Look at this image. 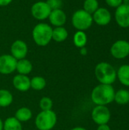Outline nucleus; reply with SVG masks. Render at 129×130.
I'll return each mask as SVG.
<instances>
[{
	"label": "nucleus",
	"mask_w": 129,
	"mask_h": 130,
	"mask_svg": "<svg viewBox=\"0 0 129 130\" xmlns=\"http://www.w3.org/2000/svg\"><path fill=\"white\" fill-rule=\"evenodd\" d=\"M3 130H23V128L19 120L14 117H10L3 123Z\"/></svg>",
	"instance_id": "nucleus-19"
},
{
	"label": "nucleus",
	"mask_w": 129,
	"mask_h": 130,
	"mask_svg": "<svg viewBox=\"0 0 129 130\" xmlns=\"http://www.w3.org/2000/svg\"><path fill=\"white\" fill-rule=\"evenodd\" d=\"M13 102L12 94L6 89H0V107H8Z\"/></svg>",
	"instance_id": "nucleus-21"
},
{
	"label": "nucleus",
	"mask_w": 129,
	"mask_h": 130,
	"mask_svg": "<svg viewBox=\"0 0 129 130\" xmlns=\"http://www.w3.org/2000/svg\"><path fill=\"white\" fill-rule=\"evenodd\" d=\"M46 85V79L42 76H35L30 79V88L35 91H42Z\"/></svg>",
	"instance_id": "nucleus-23"
},
{
	"label": "nucleus",
	"mask_w": 129,
	"mask_h": 130,
	"mask_svg": "<svg viewBox=\"0 0 129 130\" xmlns=\"http://www.w3.org/2000/svg\"><path fill=\"white\" fill-rule=\"evenodd\" d=\"M11 55L17 60L24 59L28 53L27 43L22 40H16L14 41L10 48Z\"/></svg>",
	"instance_id": "nucleus-10"
},
{
	"label": "nucleus",
	"mask_w": 129,
	"mask_h": 130,
	"mask_svg": "<svg viewBox=\"0 0 129 130\" xmlns=\"http://www.w3.org/2000/svg\"><path fill=\"white\" fill-rule=\"evenodd\" d=\"M48 18L50 24L55 27H56L64 26L66 22L67 18L65 11L62 8H59L52 10Z\"/></svg>",
	"instance_id": "nucleus-14"
},
{
	"label": "nucleus",
	"mask_w": 129,
	"mask_h": 130,
	"mask_svg": "<svg viewBox=\"0 0 129 130\" xmlns=\"http://www.w3.org/2000/svg\"><path fill=\"white\" fill-rule=\"evenodd\" d=\"M114 101L120 105H125L129 103V91L125 89H121L115 93Z\"/></svg>",
	"instance_id": "nucleus-22"
},
{
	"label": "nucleus",
	"mask_w": 129,
	"mask_h": 130,
	"mask_svg": "<svg viewBox=\"0 0 129 130\" xmlns=\"http://www.w3.org/2000/svg\"><path fill=\"white\" fill-rule=\"evenodd\" d=\"M51 8L46 2L39 1L33 4L31 6V14L32 16L39 21H43L49 18L51 12Z\"/></svg>",
	"instance_id": "nucleus-7"
},
{
	"label": "nucleus",
	"mask_w": 129,
	"mask_h": 130,
	"mask_svg": "<svg viewBox=\"0 0 129 130\" xmlns=\"http://www.w3.org/2000/svg\"><path fill=\"white\" fill-rule=\"evenodd\" d=\"M93 21L100 26H106L111 21V13L107 8H99L93 14Z\"/></svg>",
	"instance_id": "nucleus-12"
},
{
	"label": "nucleus",
	"mask_w": 129,
	"mask_h": 130,
	"mask_svg": "<svg viewBox=\"0 0 129 130\" xmlns=\"http://www.w3.org/2000/svg\"><path fill=\"white\" fill-rule=\"evenodd\" d=\"M119 82L125 86H129V65H122L116 72Z\"/></svg>",
	"instance_id": "nucleus-18"
},
{
	"label": "nucleus",
	"mask_w": 129,
	"mask_h": 130,
	"mask_svg": "<svg viewBox=\"0 0 129 130\" xmlns=\"http://www.w3.org/2000/svg\"><path fill=\"white\" fill-rule=\"evenodd\" d=\"M32 116H33V114H32L31 110L28 107H23L16 110L14 117L17 120H19L21 123H22V122L29 121L32 118Z\"/></svg>",
	"instance_id": "nucleus-17"
},
{
	"label": "nucleus",
	"mask_w": 129,
	"mask_h": 130,
	"mask_svg": "<svg viewBox=\"0 0 129 130\" xmlns=\"http://www.w3.org/2000/svg\"><path fill=\"white\" fill-rule=\"evenodd\" d=\"M17 60L11 54L0 56V74L10 75L16 71Z\"/></svg>",
	"instance_id": "nucleus-8"
},
{
	"label": "nucleus",
	"mask_w": 129,
	"mask_h": 130,
	"mask_svg": "<svg viewBox=\"0 0 129 130\" xmlns=\"http://www.w3.org/2000/svg\"><path fill=\"white\" fill-rule=\"evenodd\" d=\"M87 42V37L84 31L77 30L73 37V43L75 46L79 49L84 47Z\"/></svg>",
	"instance_id": "nucleus-20"
},
{
	"label": "nucleus",
	"mask_w": 129,
	"mask_h": 130,
	"mask_svg": "<svg viewBox=\"0 0 129 130\" xmlns=\"http://www.w3.org/2000/svg\"><path fill=\"white\" fill-rule=\"evenodd\" d=\"M34 123L38 130H52L57 123L56 113L52 110H41L36 117Z\"/></svg>",
	"instance_id": "nucleus-4"
},
{
	"label": "nucleus",
	"mask_w": 129,
	"mask_h": 130,
	"mask_svg": "<svg viewBox=\"0 0 129 130\" xmlns=\"http://www.w3.org/2000/svg\"><path fill=\"white\" fill-rule=\"evenodd\" d=\"M68 36V32L65 27H56L52 28V40H55L57 43L64 42Z\"/></svg>",
	"instance_id": "nucleus-16"
},
{
	"label": "nucleus",
	"mask_w": 129,
	"mask_h": 130,
	"mask_svg": "<svg viewBox=\"0 0 129 130\" xmlns=\"http://www.w3.org/2000/svg\"><path fill=\"white\" fill-rule=\"evenodd\" d=\"M97 130H111L110 127L107 124H102L99 125L97 127Z\"/></svg>",
	"instance_id": "nucleus-29"
},
{
	"label": "nucleus",
	"mask_w": 129,
	"mask_h": 130,
	"mask_svg": "<svg viewBox=\"0 0 129 130\" xmlns=\"http://www.w3.org/2000/svg\"><path fill=\"white\" fill-rule=\"evenodd\" d=\"M116 21L119 26L123 28L129 27V6L122 4L118 8L115 13Z\"/></svg>",
	"instance_id": "nucleus-11"
},
{
	"label": "nucleus",
	"mask_w": 129,
	"mask_h": 130,
	"mask_svg": "<svg viewBox=\"0 0 129 130\" xmlns=\"http://www.w3.org/2000/svg\"><path fill=\"white\" fill-rule=\"evenodd\" d=\"M71 130H87V129H85V128H84V127L77 126V127H74V128H72Z\"/></svg>",
	"instance_id": "nucleus-31"
},
{
	"label": "nucleus",
	"mask_w": 129,
	"mask_h": 130,
	"mask_svg": "<svg viewBox=\"0 0 129 130\" xmlns=\"http://www.w3.org/2000/svg\"><path fill=\"white\" fill-rule=\"evenodd\" d=\"M0 130H3V122L0 118Z\"/></svg>",
	"instance_id": "nucleus-33"
},
{
	"label": "nucleus",
	"mask_w": 129,
	"mask_h": 130,
	"mask_svg": "<svg viewBox=\"0 0 129 130\" xmlns=\"http://www.w3.org/2000/svg\"><path fill=\"white\" fill-rule=\"evenodd\" d=\"M46 2L50 7L51 10L59 9V8H61V7L62 6V0H47Z\"/></svg>",
	"instance_id": "nucleus-26"
},
{
	"label": "nucleus",
	"mask_w": 129,
	"mask_h": 130,
	"mask_svg": "<svg viewBox=\"0 0 129 130\" xmlns=\"http://www.w3.org/2000/svg\"><path fill=\"white\" fill-rule=\"evenodd\" d=\"M12 84L16 90L21 92H25L30 89V79L27 75H16L13 78Z\"/></svg>",
	"instance_id": "nucleus-13"
},
{
	"label": "nucleus",
	"mask_w": 129,
	"mask_h": 130,
	"mask_svg": "<svg viewBox=\"0 0 129 130\" xmlns=\"http://www.w3.org/2000/svg\"><path fill=\"white\" fill-rule=\"evenodd\" d=\"M115 90L112 85L100 84L91 92V100L96 105L106 106L114 101Z\"/></svg>",
	"instance_id": "nucleus-1"
},
{
	"label": "nucleus",
	"mask_w": 129,
	"mask_h": 130,
	"mask_svg": "<svg viewBox=\"0 0 129 130\" xmlns=\"http://www.w3.org/2000/svg\"><path fill=\"white\" fill-rule=\"evenodd\" d=\"M92 120L98 126L107 124L111 118V113L109 108L106 106L97 105L91 113Z\"/></svg>",
	"instance_id": "nucleus-6"
},
{
	"label": "nucleus",
	"mask_w": 129,
	"mask_h": 130,
	"mask_svg": "<svg viewBox=\"0 0 129 130\" xmlns=\"http://www.w3.org/2000/svg\"><path fill=\"white\" fill-rule=\"evenodd\" d=\"M92 14L85 11L84 9H79L75 11L71 17V24L78 30H86L90 28L93 24Z\"/></svg>",
	"instance_id": "nucleus-5"
},
{
	"label": "nucleus",
	"mask_w": 129,
	"mask_h": 130,
	"mask_svg": "<svg viewBox=\"0 0 129 130\" xmlns=\"http://www.w3.org/2000/svg\"><path fill=\"white\" fill-rule=\"evenodd\" d=\"M33 70V65L31 62L26 58L17 60V66H16V71L20 75H29Z\"/></svg>",
	"instance_id": "nucleus-15"
},
{
	"label": "nucleus",
	"mask_w": 129,
	"mask_h": 130,
	"mask_svg": "<svg viewBox=\"0 0 129 130\" xmlns=\"http://www.w3.org/2000/svg\"><path fill=\"white\" fill-rule=\"evenodd\" d=\"M52 27L46 23H39L33 29L32 37L34 43L40 46H47L52 40Z\"/></svg>",
	"instance_id": "nucleus-3"
},
{
	"label": "nucleus",
	"mask_w": 129,
	"mask_h": 130,
	"mask_svg": "<svg viewBox=\"0 0 129 130\" xmlns=\"http://www.w3.org/2000/svg\"><path fill=\"white\" fill-rule=\"evenodd\" d=\"M99 8V2L97 0H84L83 9L90 14H93Z\"/></svg>",
	"instance_id": "nucleus-24"
},
{
	"label": "nucleus",
	"mask_w": 129,
	"mask_h": 130,
	"mask_svg": "<svg viewBox=\"0 0 129 130\" xmlns=\"http://www.w3.org/2000/svg\"><path fill=\"white\" fill-rule=\"evenodd\" d=\"M106 4L113 8H118L122 4V0H105Z\"/></svg>",
	"instance_id": "nucleus-27"
},
{
	"label": "nucleus",
	"mask_w": 129,
	"mask_h": 130,
	"mask_svg": "<svg viewBox=\"0 0 129 130\" xmlns=\"http://www.w3.org/2000/svg\"><path fill=\"white\" fill-rule=\"evenodd\" d=\"M122 4H124L127 6H129V0H122Z\"/></svg>",
	"instance_id": "nucleus-32"
},
{
	"label": "nucleus",
	"mask_w": 129,
	"mask_h": 130,
	"mask_svg": "<svg viewBox=\"0 0 129 130\" xmlns=\"http://www.w3.org/2000/svg\"><path fill=\"white\" fill-rule=\"evenodd\" d=\"M94 73L100 84L112 85L116 82L117 78L116 71L114 67L111 64L105 62H100L96 66Z\"/></svg>",
	"instance_id": "nucleus-2"
},
{
	"label": "nucleus",
	"mask_w": 129,
	"mask_h": 130,
	"mask_svg": "<svg viewBox=\"0 0 129 130\" xmlns=\"http://www.w3.org/2000/svg\"><path fill=\"white\" fill-rule=\"evenodd\" d=\"M80 53L82 55V56H86L87 54V48L84 46V47H82L80 49Z\"/></svg>",
	"instance_id": "nucleus-30"
},
{
	"label": "nucleus",
	"mask_w": 129,
	"mask_h": 130,
	"mask_svg": "<svg viewBox=\"0 0 129 130\" xmlns=\"http://www.w3.org/2000/svg\"><path fill=\"white\" fill-rule=\"evenodd\" d=\"M110 53L116 59H125L129 55V43L124 40L116 41L110 48Z\"/></svg>",
	"instance_id": "nucleus-9"
},
{
	"label": "nucleus",
	"mask_w": 129,
	"mask_h": 130,
	"mask_svg": "<svg viewBox=\"0 0 129 130\" xmlns=\"http://www.w3.org/2000/svg\"></svg>",
	"instance_id": "nucleus-34"
},
{
	"label": "nucleus",
	"mask_w": 129,
	"mask_h": 130,
	"mask_svg": "<svg viewBox=\"0 0 129 130\" xmlns=\"http://www.w3.org/2000/svg\"><path fill=\"white\" fill-rule=\"evenodd\" d=\"M13 0H0V7H5L11 3Z\"/></svg>",
	"instance_id": "nucleus-28"
},
{
	"label": "nucleus",
	"mask_w": 129,
	"mask_h": 130,
	"mask_svg": "<svg viewBox=\"0 0 129 130\" xmlns=\"http://www.w3.org/2000/svg\"><path fill=\"white\" fill-rule=\"evenodd\" d=\"M40 107L41 110L46 111V110H51L52 109L53 102L52 100L49 97H43L40 99L39 103Z\"/></svg>",
	"instance_id": "nucleus-25"
}]
</instances>
